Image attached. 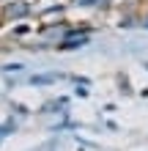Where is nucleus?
Wrapping results in <instances>:
<instances>
[{"instance_id":"1","label":"nucleus","mask_w":148,"mask_h":151,"mask_svg":"<svg viewBox=\"0 0 148 151\" xmlns=\"http://www.w3.org/2000/svg\"><path fill=\"white\" fill-rule=\"evenodd\" d=\"M30 14H33V8H30L28 0H6V3H0V19H3V25L22 22Z\"/></svg>"},{"instance_id":"2","label":"nucleus","mask_w":148,"mask_h":151,"mask_svg":"<svg viewBox=\"0 0 148 151\" xmlns=\"http://www.w3.org/2000/svg\"><path fill=\"white\" fill-rule=\"evenodd\" d=\"M0 3H6V0H0Z\"/></svg>"},{"instance_id":"3","label":"nucleus","mask_w":148,"mask_h":151,"mask_svg":"<svg viewBox=\"0 0 148 151\" xmlns=\"http://www.w3.org/2000/svg\"><path fill=\"white\" fill-rule=\"evenodd\" d=\"M0 25H3V19H0Z\"/></svg>"}]
</instances>
